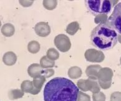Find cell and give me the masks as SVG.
Wrapping results in <instances>:
<instances>
[{
  "instance_id": "cell-29",
  "label": "cell",
  "mask_w": 121,
  "mask_h": 101,
  "mask_svg": "<svg viewBox=\"0 0 121 101\" xmlns=\"http://www.w3.org/2000/svg\"><path fill=\"white\" fill-rule=\"evenodd\" d=\"M19 4H21L22 6L24 8H28L31 6L35 2L34 0H19Z\"/></svg>"
},
{
  "instance_id": "cell-19",
  "label": "cell",
  "mask_w": 121,
  "mask_h": 101,
  "mask_svg": "<svg viewBox=\"0 0 121 101\" xmlns=\"http://www.w3.org/2000/svg\"><path fill=\"white\" fill-rule=\"evenodd\" d=\"M46 78L44 76L41 75L39 76H38V77H36L35 78H33V80L32 81L33 82V84L34 87L36 88V89H38L41 91L42 89V87L43 86L44 84L46 81Z\"/></svg>"
},
{
  "instance_id": "cell-21",
  "label": "cell",
  "mask_w": 121,
  "mask_h": 101,
  "mask_svg": "<svg viewBox=\"0 0 121 101\" xmlns=\"http://www.w3.org/2000/svg\"><path fill=\"white\" fill-rule=\"evenodd\" d=\"M46 57L52 61H55L59 58V53L55 48H49L46 53Z\"/></svg>"
},
{
  "instance_id": "cell-22",
  "label": "cell",
  "mask_w": 121,
  "mask_h": 101,
  "mask_svg": "<svg viewBox=\"0 0 121 101\" xmlns=\"http://www.w3.org/2000/svg\"><path fill=\"white\" fill-rule=\"evenodd\" d=\"M43 6L48 10H53L57 5L56 0H44L43 1Z\"/></svg>"
},
{
  "instance_id": "cell-12",
  "label": "cell",
  "mask_w": 121,
  "mask_h": 101,
  "mask_svg": "<svg viewBox=\"0 0 121 101\" xmlns=\"http://www.w3.org/2000/svg\"><path fill=\"white\" fill-rule=\"evenodd\" d=\"M17 55L13 51H8L4 54L3 57V62L7 66H13L17 62Z\"/></svg>"
},
{
  "instance_id": "cell-30",
  "label": "cell",
  "mask_w": 121,
  "mask_h": 101,
  "mask_svg": "<svg viewBox=\"0 0 121 101\" xmlns=\"http://www.w3.org/2000/svg\"><path fill=\"white\" fill-rule=\"evenodd\" d=\"M117 41H119L121 43V35L117 34Z\"/></svg>"
},
{
  "instance_id": "cell-3",
  "label": "cell",
  "mask_w": 121,
  "mask_h": 101,
  "mask_svg": "<svg viewBox=\"0 0 121 101\" xmlns=\"http://www.w3.org/2000/svg\"><path fill=\"white\" fill-rule=\"evenodd\" d=\"M86 4L89 10L93 14H107L110 13L118 1L110 0H88Z\"/></svg>"
},
{
  "instance_id": "cell-6",
  "label": "cell",
  "mask_w": 121,
  "mask_h": 101,
  "mask_svg": "<svg viewBox=\"0 0 121 101\" xmlns=\"http://www.w3.org/2000/svg\"><path fill=\"white\" fill-rule=\"evenodd\" d=\"M54 45L56 48L61 52H67L71 48L70 39L65 34H59L56 35L54 40Z\"/></svg>"
},
{
  "instance_id": "cell-25",
  "label": "cell",
  "mask_w": 121,
  "mask_h": 101,
  "mask_svg": "<svg viewBox=\"0 0 121 101\" xmlns=\"http://www.w3.org/2000/svg\"><path fill=\"white\" fill-rule=\"evenodd\" d=\"M77 87H78V89H80L82 91H89L87 87L86 82V79H79L77 82Z\"/></svg>"
},
{
  "instance_id": "cell-2",
  "label": "cell",
  "mask_w": 121,
  "mask_h": 101,
  "mask_svg": "<svg viewBox=\"0 0 121 101\" xmlns=\"http://www.w3.org/2000/svg\"><path fill=\"white\" fill-rule=\"evenodd\" d=\"M91 41L98 49L110 50L117 43V33L107 21L99 24L92 31Z\"/></svg>"
},
{
  "instance_id": "cell-7",
  "label": "cell",
  "mask_w": 121,
  "mask_h": 101,
  "mask_svg": "<svg viewBox=\"0 0 121 101\" xmlns=\"http://www.w3.org/2000/svg\"><path fill=\"white\" fill-rule=\"evenodd\" d=\"M84 57L87 62L92 63H101L105 58L102 51L94 48H89L85 51Z\"/></svg>"
},
{
  "instance_id": "cell-5",
  "label": "cell",
  "mask_w": 121,
  "mask_h": 101,
  "mask_svg": "<svg viewBox=\"0 0 121 101\" xmlns=\"http://www.w3.org/2000/svg\"><path fill=\"white\" fill-rule=\"evenodd\" d=\"M108 21L116 32L121 35V3L114 7L112 13L108 18Z\"/></svg>"
},
{
  "instance_id": "cell-31",
  "label": "cell",
  "mask_w": 121,
  "mask_h": 101,
  "mask_svg": "<svg viewBox=\"0 0 121 101\" xmlns=\"http://www.w3.org/2000/svg\"><path fill=\"white\" fill-rule=\"evenodd\" d=\"M1 21L0 20V29H1Z\"/></svg>"
},
{
  "instance_id": "cell-32",
  "label": "cell",
  "mask_w": 121,
  "mask_h": 101,
  "mask_svg": "<svg viewBox=\"0 0 121 101\" xmlns=\"http://www.w3.org/2000/svg\"><path fill=\"white\" fill-rule=\"evenodd\" d=\"M120 61H121V60H120Z\"/></svg>"
},
{
  "instance_id": "cell-24",
  "label": "cell",
  "mask_w": 121,
  "mask_h": 101,
  "mask_svg": "<svg viewBox=\"0 0 121 101\" xmlns=\"http://www.w3.org/2000/svg\"><path fill=\"white\" fill-rule=\"evenodd\" d=\"M92 100L93 101H105L106 96L102 92H99L97 93L92 94Z\"/></svg>"
},
{
  "instance_id": "cell-13",
  "label": "cell",
  "mask_w": 121,
  "mask_h": 101,
  "mask_svg": "<svg viewBox=\"0 0 121 101\" xmlns=\"http://www.w3.org/2000/svg\"><path fill=\"white\" fill-rule=\"evenodd\" d=\"M86 82L88 91H91L92 94H95V93L100 92V87L99 84L98 80L88 78V79H86Z\"/></svg>"
},
{
  "instance_id": "cell-10",
  "label": "cell",
  "mask_w": 121,
  "mask_h": 101,
  "mask_svg": "<svg viewBox=\"0 0 121 101\" xmlns=\"http://www.w3.org/2000/svg\"><path fill=\"white\" fill-rule=\"evenodd\" d=\"M101 68V66L99 65H89L86 70V74L89 79L98 80L99 71Z\"/></svg>"
},
{
  "instance_id": "cell-8",
  "label": "cell",
  "mask_w": 121,
  "mask_h": 101,
  "mask_svg": "<svg viewBox=\"0 0 121 101\" xmlns=\"http://www.w3.org/2000/svg\"><path fill=\"white\" fill-rule=\"evenodd\" d=\"M35 33L38 36L46 37L51 34V27L47 22H39L35 26Z\"/></svg>"
},
{
  "instance_id": "cell-20",
  "label": "cell",
  "mask_w": 121,
  "mask_h": 101,
  "mask_svg": "<svg viewBox=\"0 0 121 101\" xmlns=\"http://www.w3.org/2000/svg\"><path fill=\"white\" fill-rule=\"evenodd\" d=\"M41 46L39 43L36 40H32L30 42L28 45V50L29 52L33 54L38 53L40 50Z\"/></svg>"
},
{
  "instance_id": "cell-23",
  "label": "cell",
  "mask_w": 121,
  "mask_h": 101,
  "mask_svg": "<svg viewBox=\"0 0 121 101\" xmlns=\"http://www.w3.org/2000/svg\"><path fill=\"white\" fill-rule=\"evenodd\" d=\"M108 16L106 14H98L95 16L94 19V22L95 24H102L108 21Z\"/></svg>"
},
{
  "instance_id": "cell-4",
  "label": "cell",
  "mask_w": 121,
  "mask_h": 101,
  "mask_svg": "<svg viewBox=\"0 0 121 101\" xmlns=\"http://www.w3.org/2000/svg\"><path fill=\"white\" fill-rule=\"evenodd\" d=\"M113 77V72L109 68H102L98 73V82L100 87L103 89H107L111 86V81Z\"/></svg>"
},
{
  "instance_id": "cell-27",
  "label": "cell",
  "mask_w": 121,
  "mask_h": 101,
  "mask_svg": "<svg viewBox=\"0 0 121 101\" xmlns=\"http://www.w3.org/2000/svg\"><path fill=\"white\" fill-rule=\"evenodd\" d=\"M54 74V70L52 68H48V69H44L43 72V74L42 75L44 76L46 78H49L51 76Z\"/></svg>"
},
{
  "instance_id": "cell-14",
  "label": "cell",
  "mask_w": 121,
  "mask_h": 101,
  "mask_svg": "<svg viewBox=\"0 0 121 101\" xmlns=\"http://www.w3.org/2000/svg\"><path fill=\"white\" fill-rule=\"evenodd\" d=\"M1 33L4 36L6 37H10L14 34L15 32V27L11 23L4 24L1 27Z\"/></svg>"
},
{
  "instance_id": "cell-16",
  "label": "cell",
  "mask_w": 121,
  "mask_h": 101,
  "mask_svg": "<svg viewBox=\"0 0 121 101\" xmlns=\"http://www.w3.org/2000/svg\"><path fill=\"white\" fill-rule=\"evenodd\" d=\"M79 24L77 21H74L68 24V26L66 27V32L71 35H74L78 32V31L79 30Z\"/></svg>"
},
{
  "instance_id": "cell-9",
  "label": "cell",
  "mask_w": 121,
  "mask_h": 101,
  "mask_svg": "<svg viewBox=\"0 0 121 101\" xmlns=\"http://www.w3.org/2000/svg\"><path fill=\"white\" fill-rule=\"evenodd\" d=\"M21 89L26 93H30L33 95H37L40 93L39 90L36 89L33 86L32 81L30 80H24L21 84Z\"/></svg>"
},
{
  "instance_id": "cell-18",
  "label": "cell",
  "mask_w": 121,
  "mask_h": 101,
  "mask_svg": "<svg viewBox=\"0 0 121 101\" xmlns=\"http://www.w3.org/2000/svg\"><path fill=\"white\" fill-rule=\"evenodd\" d=\"M24 95V93L21 89H12L9 91L8 97L10 100H16L22 98Z\"/></svg>"
},
{
  "instance_id": "cell-1",
  "label": "cell",
  "mask_w": 121,
  "mask_h": 101,
  "mask_svg": "<svg viewBox=\"0 0 121 101\" xmlns=\"http://www.w3.org/2000/svg\"><path fill=\"white\" fill-rule=\"evenodd\" d=\"M79 89L65 78L56 77L49 81L44 89V101H77Z\"/></svg>"
},
{
  "instance_id": "cell-15",
  "label": "cell",
  "mask_w": 121,
  "mask_h": 101,
  "mask_svg": "<svg viewBox=\"0 0 121 101\" xmlns=\"http://www.w3.org/2000/svg\"><path fill=\"white\" fill-rule=\"evenodd\" d=\"M68 76L71 79H76L79 78L82 76V71L81 68L79 66H72L68 70Z\"/></svg>"
},
{
  "instance_id": "cell-28",
  "label": "cell",
  "mask_w": 121,
  "mask_h": 101,
  "mask_svg": "<svg viewBox=\"0 0 121 101\" xmlns=\"http://www.w3.org/2000/svg\"><path fill=\"white\" fill-rule=\"evenodd\" d=\"M111 101H121V93L114 92L111 96Z\"/></svg>"
},
{
  "instance_id": "cell-17",
  "label": "cell",
  "mask_w": 121,
  "mask_h": 101,
  "mask_svg": "<svg viewBox=\"0 0 121 101\" xmlns=\"http://www.w3.org/2000/svg\"><path fill=\"white\" fill-rule=\"evenodd\" d=\"M39 65L43 69L52 68L55 66V62L49 60L46 56H43L40 60Z\"/></svg>"
},
{
  "instance_id": "cell-26",
  "label": "cell",
  "mask_w": 121,
  "mask_h": 101,
  "mask_svg": "<svg viewBox=\"0 0 121 101\" xmlns=\"http://www.w3.org/2000/svg\"><path fill=\"white\" fill-rule=\"evenodd\" d=\"M77 101H91V97L82 91H79Z\"/></svg>"
},
{
  "instance_id": "cell-11",
  "label": "cell",
  "mask_w": 121,
  "mask_h": 101,
  "mask_svg": "<svg viewBox=\"0 0 121 101\" xmlns=\"http://www.w3.org/2000/svg\"><path fill=\"white\" fill-rule=\"evenodd\" d=\"M43 68L39 64L33 63L28 67V73L33 78L39 76L43 74Z\"/></svg>"
}]
</instances>
